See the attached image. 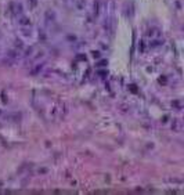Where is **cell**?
Instances as JSON below:
<instances>
[{"label": "cell", "mask_w": 184, "mask_h": 195, "mask_svg": "<svg viewBox=\"0 0 184 195\" xmlns=\"http://www.w3.org/2000/svg\"><path fill=\"white\" fill-rule=\"evenodd\" d=\"M55 20H57L55 11L51 10V8L46 10V13H44V21L47 22V24H53V22H55Z\"/></svg>", "instance_id": "cell-1"}, {"label": "cell", "mask_w": 184, "mask_h": 195, "mask_svg": "<svg viewBox=\"0 0 184 195\" xmlns=\"http://www.w3.org/2000/svg\"><path fill=\"white\" fill-rule=\"evenodd\" d=\"M6 57L10 58V60H13V61H17L18 58L21 57V53H20L17 48H11V50L7 51V55H6Z\"/></svg>", "instance_id": "cell-2"}, {"label": "cell", "mask_w": 184, "mask_h": 195, "mask_svg": "<svg viewBox=\"0 0 184 195\" xmlns=\"http://www.w3.org/2000/svg\"><path fill=\"white\" fill-rule=\"evenodd\" d=\"M4 119H7L8 122H18V121H21V114H18V112H11V114L4 115Z\"/></svg>", "instance_id": "cell-3"}, {"label": "cell", "mask_w": 184, "mask_h": 195, "mask_svg": "<svg viewBox=\"0 0 184 195\" xmlns=\"http://www.w3.org/2000/svg\"><path fill=\"white\" fill-rule=\"evenodd\" d=\"M10 7L14 15H22V4H20V3H11Z\"/></svg>", "instance_id": "cell-4"}, {"label": "cell", "mask_w": 184, "mask_h": 195, "mask_svg": "<svg viewBox=\"0 0 184 195\" xmlns=\"http://www.w3.org/2000/svg\"><path fill=\"white\" fill-rule=\"evenodd\" d=\"M18 24H20L22 28L29 27V25H31V18L26 17V15H20V18H18Z\"/></svg>", "instance_id": "cell-5"}, {"label": "cell", "mask_w": 184, "mask_h": 195, "mask_svg": "<svg viewBox=\"0 0 184 195\" xmlns=\"http://www.w3.org/2000/svg\"><path fill=\"white\" fill-rule=\"evenodd\" d=\"M134 8H133V3H126L125 4V15L127 17V18H130V17H133V13H134Z\"/></svg>", "instance_id": "cell-6"}, {"label": "cell", "mask_w": 184, "mask_h": 195, "mask_svg": "<svg viewBox=\"0 0 184 195\" xmlns=\"http://www.w3.org/2000/svg\"><path fill=\"white\" fill-rule=\"evenodd\" d=\"M172 129H173L174 132H181V129H183V125H181V122L179 119H174L173 123H172Z\"/></svg>", "instance_id": "cell-7"}, {"label": "cell", "mask_w": 184, "mask_h": 195, "mask_svg": "<svg viewBox=\"0 0 184 195\" xmlns=\"http://www.w3.org/2000/svg\"><path fill=\"white\" fill-rule=\"evenodd\" d=\"M161 31L159 29H157V28H152V29H150V31L147 32V36H150V37H159L161 35Z\"/></svg>", "instance_id": "cell-8"}, {"label": "cell", "mask_w": 184, "mask_h": 195, "mask_svg": "<svg viewBox=\"0 0 184 195\" xmlns=\"http://www.w3.org/2000/svg\"><path fill=\"white\" fill-rule=\"evenodd\" d=\"M42 69H43V65H42V64H37L35 68L31 69V74L32 75H37V74H40V71H42Z\"/></svg>", "instance_id": "cell-9"}, {"label": "cell", "mask_w": 184, "mask_h": 195, "mask_svg": "<svg viewBox=\"0 0 184 195\" xmlns=\"http://www.w3.org/2000/svg\"><path fill=\"white\" fill-rule=\"evenodd\" d=\"M74 3L76 4V7H78L79 10H83V8H84V4H86V0H75Z\"/></svg>", "instance_id": "cell-10"}, {"label": "cell", "mask_w": 184, "mask_h": 195, "mask_svg": "<svg viewBox=\"0 0 184 195\" xmlns=\"http://www.w3.org/2000/svg\"><path fill=\"white\" fill-rule=\"evenodd\" d=\"M14 62L15 61H13V60H10V58H7V57H6V60H3V65H7V67H13Z\"/></svg>", "instance_id": "cell-11"}, {"label": "cell", "mask_w": 184, "mask_h": 195, "mask_svg": "<svg viewBox=\"0 0 184 195\" xmlns=\"http://www.w3.org/2000/svg\"><path fill=\"white\" fill-rule=\"evenodd\" d=\"M28 4H29V8H35L37 6V0H28Z\"/></svg>", "instance_id": "cell-12"}, {"label": "cell", "mask_w": 184, "mask_h": 195, "mask_svg": "<svg viewBox=\"0 0 184 195\" xmlns=\"http://www.w3.org/2000/svg\"><path fill=\"white\" fill-rule=\"evenodd\" d=\"M43 51H37L36 54H35V57H33V61H36V60H39V58H42L43 57Z\"/></svg>", "instance_id": "cell-13"}, {"label": "cell", "mask_w": 184, "mask_h": 195, "mask_svg": "<svg viewBox=\"0 0 184 195\" xmlns=\"http://www.w3.org/2000/svg\"><path fill=\"white\" fill-rule=\"evenodd\" d=\"M15 48H24V44L21 40H15Z\"/></svg>", "instance_id": "cell-14"}, {"label": "cell", "mask_w": 184, "mask_h": 195, "mask_svg": "<svg viewBox=\"0 0 184 195\" xmlns=\"http://www.w3.org/2000/svg\"><path fill=\"white\" fill-rule=\"evenodd\" d=\"M22 35H24V36H31V31L28 32L26 29H22Z\"/></svg>", "instance_id": "cell-15"}, {"label": "cell", "mask_w": 184, "mask_h": 195, "mask_svg": "<svg viewBox=\"0 0 184 195\" xmlns=\"http://www.w3.org/2000/svg\"><path fill=\"white\" fill-rule=\"evenodd\" d=\"M93 57H94V58H100V53H98V51H93Z\"/></svg>", "instance_id": "cell-16"}, {"label": "cell", "mask_w": 184, "mask_h": 195, "mask_svg": "<svg viewBox=\"0 0 184 195\" xmlns=\"http://www.w3.org/2000/svg\"><path fill=\"white\" fill-rule=\"evenodd\" d=\"M39 37H42V39H46V35H44V32H40V35H39Z\"/></svg>", "instance_id": "cell-17"}, {"label": "cell", "mask_w": 184, "mask_h": 195, "mask_svg": "<svg viewBox=\"0 0 184 195\" xmlns=\"http://www.w3.org/2000/svg\"><path fill=\"white\" fill-rule=\"evenodd\" d=\"M65 1H67V3H69V4H74L75 0H65Z\"/></svg>", "instance_id": "cell-18"}, {"label": "cell", "mask_w": 184, "mask_h": 195, "mask_svg": "<svg viewBox=\"0 0 184 195\" xmlns=\"http://www.w3.org/2000/svg\"><path fill=\"white\" fill-rule=\"evenodd\" d=\"M0 55H1V51H0Z\"/></svg>", "instance_id": "cell-19"}]
</instances>
